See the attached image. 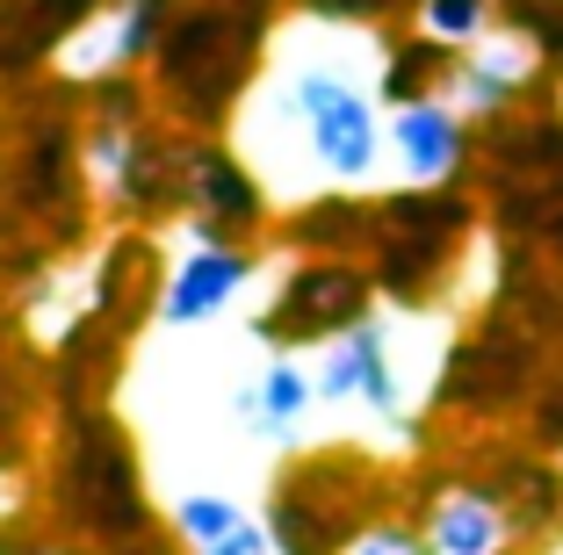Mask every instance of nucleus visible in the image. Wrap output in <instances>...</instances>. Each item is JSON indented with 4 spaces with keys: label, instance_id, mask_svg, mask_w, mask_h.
<instances>
[{
    "label": "nucleus",
    "instance_id": "obj_15",
    "mask_svg": "<svg viewBox=\"0 0 563 555\" xmlns=\"http://www.w3.org/2000/svg\"><path fill=\"white\" fill-rule=\"evenodd\" d=\"M542 555H563V534H549V548H542Z\"/></svg>",
    "mask_w": 563,
    "mask_h": 555
},
{
    "label": "nucleus",
    "instance_id": "obj_9",
    "mask_svg": "<svg viewBox=\"0 0 563 555\" xmlns=\"http://www.w3.org/2000/svg\"><path fill=\"white\" fill-rule=\"evenodd\" d=\"M232 411L246 419V433L253 441H297V425L318 411V382H311V360L303 354H289V346H275V354L261 360V376L253 382H239V397H232Z\"/></svg>",
    "mask_w": 563,
    "mask_h": 555
},
{
    "label": "nucleus",
    "instance_id": "obj_4",
    "mask_svg": "<svg viewBox=\"0 0 563 555\" xmlns=\"http://www.w3.org/2000/svg\"><path fill=\"white\" fill-rule=\"evenodd\" d=\"M311 382H318V404L332 411H368L383 425H405L412 411V376H405V340L390 318H354L347 332L318 340L311 360Z\"/></svg>",
    "mask_w": 563,
    "mask_h": 555
},
{
    "label": "nucleus",
    "instance_id": "obj_1",
    "mask_svg": "<svg viewBox=\"0 0 563 555\" xmlns=\"http://www.w3.org/2000/svg\"><path fill=\"white\" fill-rule=\"evenodd\" d=\"M383 73H390V58L362 30H325V44H282L275 73L253 87L267 131H275V159L289 152L311 174V188H340V196L383 188L390 180Z\"/></svg>",
    "mask_w": 563,
    "mask_h": 555
},
{
    "label": "nucleus",
    "instance_id": "obj_11",
    "mask_svg": "<svg viewBox=\"0 0 563 555\" xmlns=\"http://www.w3.org/2000/svg\"><path fill=\"white\" fill-rule=\"evenodd\" d=\"M498 30V0H419V36L433 51H470Z\"/></svg>",
    "mask_w": 563,
    "mask_h": 555
},
{
    "label": "nucleus",
    "instance_id": "obj_12",
    "mask_svg": "<svg viewBox=\"0 0 563 555\" xmlns=\"http://www.w3.org/2000/svg\"><path fill=\"white\" fill-rule=\"evenodd\" d=\"M347 555H427V541H419L412 520H390V512H383V520H368L362 534L347 541Z\"/></svg>",
    "mask_w": 563,
    "mask_h": 555
},
{
    "label": "nucleus",
    "instance_id": "obj_8",
    "mask_svg": "<svg viewBox=\"0 0 563 555\" xmlns=\"http://www.w3.org/2000/svg\"><path fill=\"white\" fill-rule=\"evenodd\" d=\"M534 73H542L534 36L528 30H492V36H477L470 51H455V73H448L441 95L455 101L463 115H492V109H506Z\"/></svg>",
    "mask_w": 563,
    "mask_h": 555
},
{
    "label": "nucleus",
    "instance_id": "obj_6",
    "mask_svg": "<svg viewBox=\"0 0 563 555\" xmlns=\"http://www.w3.org/2000/svg\"><path fill=\"white\" fill-rule=\"evenodd\" d=\"M463 159H470V115L455 109L441 87L398 95L390 109H383V166H390L398 188L427 196V188H441V180L463 174Z\"/></svg>",
    "mask_w": 563,
    "mask_h": 555
},
{
    "label": "nucleus",
    "instance_id": "obj_7",
    "mask_svg": "<svg viewBox=\"0 0 563 555\" xmlns=\"http://www.w3.org/2000/svg\"><path fill=\"white\" fill-rule=\"evenodd\" d=\"M412 526H419V541H427V555H514L520 548L514 512L498 506L477 476H441V484H427Z\"/></svg>",
    "mask_w": 563,
    "mask_h": 555
},
{
    "label": "nucleus",
    "instance_id": "obj_3",
    "mask_svg": "<svg viewBox=\"0 0 563 555\" xmlns=\"http://www.w3.org/2000/svg\"><path fill=\"white\" fill-rule=\"evenodd\" d=\"M261 520L275 534V555H347V541L383 520V498L362 455H311L275 476Z\"/></svg>",
    "mask_w": 563,
    "mask_h": 555
},
{
    "label": "nucleus",
    "instance_id": "obj_13",
    "mask_svg": "<svg viewBox=\"0 0 563 555\" xmlns=\"http://www.w3.org/2000/svg\"><path fill=\"white\" fill-rule=\"evenodd\" d=\"M202 555H275V534H267V520H261V512H246V520H239L232 534H224V541H210Z\"/></svg>",
    "mask_w": 563,
    "mask_h": 555
},
{
    "label": "nucleus",
    "instance_id": "obj_5",
    "mask_svg": "<svg viewBox=\"0 0 563 555\" xmlns=\"http://www.w3.org/2000/svg\"><path fill=\"white\" fill-rule=\"evenodd\" d=\"M253 275L261 267L246 260V245H232L217 224H188L181 245H174V260H166V275H159V325L196 332L210 318H224L253 289Z\"/></svg>",
    "mask_w": 563,
    "mask_h": 555
},
{
    "label": "nucleus",
    "instance_id": "obj_10",
    "mask_svg": "<svg viewBox=\"0 0 563 555\" xmlns=\"http://www.w3.org/2000/svg\"><path fill=\"white\" fill-rule=\"evenodd\" d=\"M166 520H174V541L181 548H210V541H224L239 520H246V506H239L232 490H174V506H166Z\"/></svg>",
    "mask_w": 563,
    "mask_h": 555
},
{
    "label": "nucleus",
    "instance_id": "obj_14",
    "mask_svg": "<svg viewBox=\"0 0 563 555\" xmlns=\"http://www.w3.org/2000/svg\"><path fill=\"white\" fill-rule=\"evenodd\" d=\"M0 555H87L80 541H51V534H0Z\"/></svg>",
    "mask_w": 563,
    "mask_h": 555
},
{
    "label": "nucleus",
    "instance_id": "obj_2",
    "mask_svg": "<svg viewBox=\"0 0 563 555\" xmlns=\"http://www.w3.org/2000/svg\"><path fill=\"white\" fill-rule=\"evenodd\" d=\"M51 506L87 548L123 555L137 541H152V498H145V469L137 447L109 411H87L66 425L58 441V476H51Z\"/></svg>",
    "mask_w": 563,
    "mask_h": 555
}]
</instances>
